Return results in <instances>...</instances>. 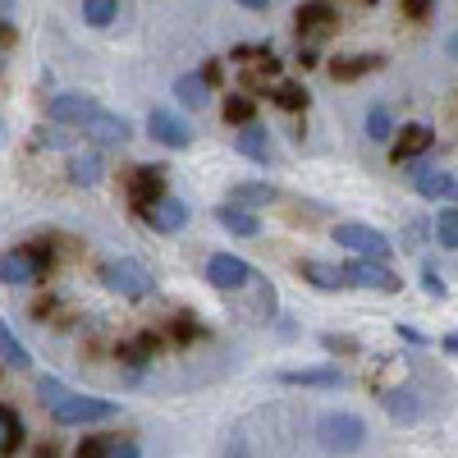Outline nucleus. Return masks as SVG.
<instances>
[{"instance_id":"obj_52","label":"nucleus","mask_w":458,"mask_h":458,"mask_svg":"<svg viewBox=\"0 0 458 458\" xmlns=\"http://www.w3.org/2000/svg\"><path fill=\"white\" fill-rule=\"evenodd\" d=\"M0 138H5V120H0Z\"/></svg>"},{"instance_id":"obj_1","label":"nucleus","mask_w":458,"mask_h":458,"mask_svg":"<svg viewBox=\"0 0 458 458\" xmlns=\"http://www.w3.org/2000/svg\"><path fill=\"white\" fill-rule=\"evenodd\" d=\"M317 440L330 454H353V449L367 445V422L353 417V412H326L317 422Z\"/></svg>"},{"instance_id":"obj_48","label":"nucleus","mask_w":458,"mask_h":458,"mask_svg":"<svg viewBox=\"0 0 458 458\" xmlns=\"http://www.w3.org/2000/svg\"><path fill=\"white\" fill-rule=\"evenodd\" d=\"M445 353H458V335H445Z\"/></svg>"},{"instance_id":"obj_15","label":"nucleus","mask_w":458,"mask_h":458,"mask_svg":"<svg viewBox=\"0 0 458 458\" xmlns=\"http://www.w3.org/2000/svg\"><path fill=\"white\" fill-rule=\"evenodd\" d=\"M147 225L157 229V234H179V229L188 225V207H183L179 198H170V193H165L157 207L147 211Z\"/></svg>"},{"instance_id":"obj_10","label":"nucleus","mask_w":458,"mask_h":458,"mask_svg":"<svg viewBox=\"0 0 458 458\" xmlns=\"http://www.w3.org/2000/svg\"><path fill=\"white\" fill-rule=\"evenodd\" d=\"M257 276H252V266L243 257H229V252H216L207 261V284L225 289V293H234V289H248Z\"/></svg>"},{"instance_id":"obj_5","label":"nucleus","mask_w":458,"mask_h":458,"mask_svg":"<svg viewBox=\"0 0 458 458\" xmlns=\"http://www.w3.org/2000/svg\"><path fill=\"white\" fill-rule=\"evenodd\" d=\"M147 133L157 138L161 147H170V151L193 147V124H188L179 110H170V106H157V110L147 114Z\"/></svg>"},{"instance_id":"obj_18","label":"nucleus","mask_w":458,"mask_h":458,"mask_svg":"<svg viewBox=\"0 0 458 458\" xmlns=\"http://www.w3.org/2000/svg\"><path fill=\"white\" fill-rule=\"evenodd\" d=\"M174 101L188 106V110H207L211 106V83L202 73H179L174 79Z\"/></svg>"},{"instance_id":"obj_38","label":"nucleus","mask_w":458,"mask_h":458,"mask_svg":"<svg viewBox=\"0 0 458 458\" xmlns=\"http://www.w3.org/2000/svg\"><path fill=\"white\" fill-rule=\"evenodd\" d=\"M321 344H326L330 353H353V349H358V344H353L349 335H321Z\"/></svg>"},{"instance_id":"obj_31","label":"nucleus","mask_w":458,"mask_h":458,"mask_svg":"<svg viewBox=\"0 0 458 458\" xmlns=\"http://www.w3.org/2000/svg\"><path fill=\"white\" fill-rule=\"evenodd\" d=\"M114 14H120V0H83V19L92 28H110Z\"/></svg>"},{"instance_id":"obj_34","label":"nucleus","mask_w":458,"mask_h":458,"mask_svg":"<svg viewBox=\"0 0 458 458\" xmlns=\"http://www.w3.org/2000/svg\"><path fill=\"white\" fill-rule=\"evenodd\" d=\"M110 449H114L110 440H101V436H88L79 449H73V458H110Z\"/></svg>"},{"instance_id":"obj_4","label":"nucleus","mask_w":458,"mask_h":458,"mask_svg":"<svg viewBox=\"0 0 458 458\" xmlns=\"http://www.w3.org/2000/svg\"><path fill=\"white\" fill-rule=\"evenodd\" d=\"M335 243L358 252V257H376V261H390V252H394L390 234H380V229H371V225H358V220L335 225Z\"/></svg>"},{"instance_id":"obj_25","label":"nucleus","mask_w":458,"mask_h":458,"mask_svg":"<svg viewBox=\"0 0 458 458\" xmlns=\"http://www.w3.org/2000/svg\"><path fill=\"white\" fill-rule=\"evenodd\" d=\"M252 120H257V101H252L248 92H229V101H225V124L243 129V124H252Z\"/></svg>"},{"instance_id":"obj_21","label":"nucleus","mask_w":458,"mask_h":458,"mask_svg":"<svg viewBox=\"0 0 458 458\" xmlns=\"http://www.w3.org/2000/svg\"><path fill=\"white\" fill-rule=\"evenodd\" d=\"M284 386H312V390H335L339 386V367H302V371H280Z\"/></svg>"},{"instance_id":"obj_22","label":"nucleus","mask_w":458,"mask_h":458,"mask_svg":"<svg viewBox=\"0 0 458 458\" xmlns=\"http://www.w3.org/2000/svg\"><path fill=\"white\" fill-rule=\"evenodd\" d=\"M280 193H276V183H234L229 188V202H239V207H271Z\"/></svg>"},{"instance_id":"obj_14","label":"nucleus","mask_w":458,"mask_h":458,"mask_svg":"<svg viewBox=\"0 0 458 458\" xmlns=\"http://www.w3.org/2000/svg\"><path fill=\"white\" fill-rule=\"evenodd\" d=\"M69 183H79V188H97L106 179V161H101V151H69V165H64Z\"/></svg>"},{"instance_id":"obj_42","label":"nucleus","mask_w":458,"mask_h":458,"mask_svg":"<svg viewBox=\"0 0 458 458\" xmlns=\"http://www.w3.org/2000/svg\"><path fill=\"white\" fill-rule=\"evenodd\" d=\"M298 64L302 69H317V51L312 47H298Z\"/></svg>"},{"instance_id":"obj_50","label":"nucleus","mask_w":458,"mask_h":458,"mask_svg":"<svg viewBox=\"0 0 458 458\" xmlns=\"http://www.w3.org/2000/svg\"><path fill=\"white\" fill-rule=\"evenodd\" d=\"M0 445H5V422H0Z\"/></svg>"},{"instance_id":"obj_9","label":"nucleus","mask_w":458,"mask_h":458,"mask_svg":"<svg viewBox=\"0 0 458 458\" xmlns=\"http://www.w3.org/2000/svg\"><path fill=\"white\" fill-rule=\"evenodd\" d=\"M97 110H101V106H97L92 97H83V92H55V97L47 101L51 124H64V129H83Z\"/></svg>"},{"instance_id":"obj_6","label":"nucleus","mask_w":458,"mask_h":458,"mask_svg":"<svg viewBox=\"0 0 458 458\" xmlns=\"http://www.w3.org/2000/svg\"><path fill=\"white\" fill-rule=\"evenodd\" d=\"M344 276H349V289H380V293H399L403 280L390 271L386 261H376V257H358L344 266Z\"/></svg>"},{"instance_id":"obj_47","label":"nucleus","mask_w":458,"mask_h":458,"mask_svg":"<svg viewBox=\"0 0 458 458\" xmlns=\"http://www.w3.org/2000/svg\"><path fill=\"white\" fill-rule=\"evenodd\" d=\"M239 5H243V10H266L271 0H239Z\"/></svg>"},{"instance_id":"obj_27","label":"nucleus","mask_w":458,"mask_h":458,"mask_svg":"<svg viewBox=\"0 0 458 458\" xmlns=\"http://www.w3.org/2000/svg\"><path fill=\"white\" fill-rule=\"evenodd\" d=\"M436 243H440L445 252L458 248V202H445V211L436 216Z\"/></svg>"},{"instance_id":"obj_17","label":"nucleus","mask_w":458,"mask_h":458,"mask_svg":"<svg viewBox=\"0 0 458 458\" xmlns=\"http://www.w3.org/2000/svg\"><path fill=\"white\" fill-rule=\"evenodd\" d=\"M293 23H298V32H330L335 28V5L330 0H302V5L293 10Z\"/></svg>"},{"instance_id":"obj_26","label":"nucleus","mask_w":458,"mask_h":458,"mask_svg":"<svg viewBox=\"0 0 458 458\" xmlns=\"http://www.w3.org/2000/svg\"><path fill=\"white\" fill-rule=\"evenodd\" d=\"M380 403L390 408L394 422H417V412H422V408H417V399H412V390H386V394H380Z\"/></svg>"},{"instance_id":"obj_45","label":"nucleus","mask_w":458,"mask_h":458,"mask_svg":"<svg viewBox=\"0 0 458 458\" xmlns=\"http://www.w3.org/2000/svg\"><path fill=\"white\" fill-rule=\"evenodd\" d=\"M5 42H14V23L0 19V47H5Z\"/></svg>"},{"instance_id":"obj_19","label":"nucleus","mask_w":458,"mask_h":458,"mask_svg":"<svg viewBox=\"0 0 458 458\" xmlns=\"http://www.w3.org/2000/svg\"><path fill=\"white\" fill-rule=\"evenodd\" d=\"M234 151L248 157V161H257V165H266V161H271V133L257 129V124H243L239 138H234Z\"/></svg>"},{"instance_id":"obj_39","label":"nucleus","mask_w":458,"mask_h":458,"mask_svg":"<svg viewBox=\"0 0 458 458\" xmlns=\"http://www.w3.org/2000/svg\"><path fill=\"white\" fill-rule=\"evenodd\" d=\"M431 10H436V0H403L408 19H431Z\"/></svg>"},{"instance_id":"obj_41","label":"nucleus","mask_w":458,"mask_h":458,"mask_svg":"<svg viewBox=\"0 0 458 458\" xmlns=\"http://www.w3.org/2000/svg\"><path fill=\"white\" fill-rule=\"evenodd\" d=\"M394 330H399L403 344H412V349H422V344H427V335H422V330H412V326H394Z\"/></svg>"},{"instance_id":"obj_11","label":"nucleus","mask_w":458,"mask_h":458,"mask_svg":"<svg viewBox=\"0 0 458 458\" xmlns=\"http://www.w3.org/2000/svg\"><path fill=\"white\" fill-rule=\"evenodd\" d=\"M83 138H92L97 147H124L133 138V124L124 120V114H114V110H97L92 120L83 124Z\"/></svg>"},{"instance_id":"obj_28","label":"nucleus","mask_w":458,"mask_h":458,"mask_svg":"<svg viewBox=\"0 0 458 458\" xmlns=\"http://www.w3.org/2000/svg\"><path fill=\"white\" fill-rule=\"evenodd\" d=\"M151 358H157V335H138V339L120 344V362H129V367H142Z\"/></svg>"},{"instance_id":"obj_16","label":"nucleus","mask_w":458,"mask_h":458,"mask_svg":"<svg viewBox=\"0 0 458 458\" xmlns=\"http://www.w3.org/2000/svg\"><path fill=\"white\" fill-rule=\"evenodd\" d=\"M298 271H302V280H308L312 289H321V293L349 289V276H344V266H330V261H302Z\"/></svg>"},{"instance_id":"obj_8","label":"nucleus","mask_w":458,"mask_h":458,"mask_svg":"<svg viewBox=\"0 0 458 458\" xmlns=\"http://www.w3.org/2000/svg\"><path fill=\"white\" fill-rule=\"evenodd\" d=\"M47 276V266L37 261V252H32V243H23V248H10V252H0V284H37Z\"/></svg>"},{"instance_id":"obj_40","label":"nucleus","mask_w":458,"mask_h":458,"mask_svg":"<svg viewBox=\"0 0 458 458\" xmlns=\"http://www.w3.org/2000/svg\"><path fill=\"white\" fill-rule=\"evenodd\" d=\"M422 289H427L431 298H445V284H440V276L431 271V266H427V271H422Z\"/></svg>"},{"instance_id":"obj_36","label":"nucleus","mask_w":458,"mask_h":458,"mask_svg":"<svg viewBox=\"0 0 458 458\" xmlns=\"http://www.w3.org/2000/svg\"><path fill=\"white\" fill-rule=\"evenodd\" d=\"M193 335H202V326H198L193 317H174V339H179V344H188Z\"/></svg>"},{"instance_id":"obj_24","label":"nucleus","mask_w":458,"mask_h":458,"mask_svg":"<svg viewBox=\"0 0 458 458\" xmlns=\"http://www.w3.org/2000/svg\"><path fill=\"white\" fill-rule=\"evenodd\" d=\"M408 183H412L422 198H449V183H454V174L431 165V170H422V174H417V179H408Z\"/></svg>"},{"instance_id":"obj_7","label":"nucleus","mask_w":458,"mask_h":458,"mask_svg":"<svg viewBox=\"0 0 458 458\" xmlns=\"http://www.w3.org/2000/svg\"><path fill=\"white\" fill-rule=\"evenodd\" d=\"M165 198V170L161 165H138V170H129V207L133 211H151Z\"/></svg>"},{"instance_id":"obj_30","label":"nucleus","mask_w":458,"mask_h":458,"mask_svg":"<svg viewBox=\"0 0 458 458\" xmlns=\"http://www.w3.org/2000/svg\"><path fill=\"white\" fill-rule=\"evenodd\" d=\"M362 129H367V138H371V142H390V138H394V120H390V110H386V106H371Z\"/></svg>"},{"instance_id":"obj_32","label":"nucleus","mask_w":458,"mask_h":458,"mask_svg":"<svg viewBox=\"0 0 458 458\" xmlns=\"http://www.w3.org/2000/svg\"><path fill=\"white\" fill-rule=\"evenodd\" d=\"M431 229H436V225H431V220H422V216L408 220V229H403V248H408V252H412V248H422V243L431 239Z\"/></svg>"},{"instance_id":"obj_12","label":"nucleus","mask_w":458,"mask_h":458,"mask_svg":"<svg viewBox=\"0 0 458 458\" xmlns=\"http://www.w3.org/2000/svg\"><path fill=\"white\" fill-rule=\"evenodd\" d=\"M431 142H436L431 124H408V129H399V133L390 138V161L403 165V161H412V157H427Z\"/></svg>"},{"instance_id":"obj_29","label":"nucleus","mask_w":458,"mask_h":458,"mask_svg":"<svg viewBox=\"0 0 458 458\" xmlns=\"http://www.w3.org/2000/svg\"><path fill=\"white\" fill-rule=\"evenodd\" d=\"M271 101L293 114V110H308L312 97H308V88H302V83H276V88H271Z\"/></svg>"},{"instance_id":"obj_44","label":"nucleus","mask_w":458,"mask_h":458,"mask_svg":"<svg viewBox=\"0 0 458 458\" xmlns=\"http://www.w3.org/2000/svg\"><path fill=\"white\" fill-rule=\"evenodd\" d=\"M110 458H142L138 445H120V449H110Z\"/></svg>"},{"instance_id":"obj_37","label":"nucleus","mask_w":458,"mask_h":458,"mask_svg":"<svg viewBox=\"0 0 458 458\" xmlns=\"http://www.w3.org/2000/svg\"><path fill=\"white\" fill-rule=\"evenodd\" d=\"M69 138H64V124H55V129H37V147H64Z\"/></svg>"},{"instance_id":"obj_49","label":"nucleus","mask_w":458,"mask_h":458,"mask_svg":"<svg viewBox=\"0 0 458 458\" xmlns=\"http://www.w3.org/2000/svg\"><path fill=\"white\" fill-rule=\"evenodd\" d=\"M445 202H458V179L449 183V198H445Z\"/></svg>"},{"instance_id":"obj_13","label":"nucleus","mask_w":458,"mask_h":458,"mask_svg":"<svg viewBox=\"0 0 458 458\" xmlns=\"http://www.w3.org/2000/svg\"><path fill=\"white\" fill-rule=\"evenodd\" d=\"M216 225L225 229V234H234V239H257V234H261L257 211H252V207H239V202L216 207Z\"/></svg>"},{"instance_id":"obj_3","label":"nucleus","mask_w":458,"mask_h":458,"mask_svg":"<svg viewBox=\"0 0 458 458\" xmlns=\"http://www.w3.org/2000/svg\"><path fill=\"white\" fill-rule=\"evenodd\" d=\"M120 412L110 399H92V394H64L55 408H51V417L60 427H92V422H110V417Z\"/></svg>"},{"instance_id":"obj_23","label":"nucleus","mask_w":458,"mask_h":458,"mask_svg":"<svg viewBox=\"0 0 458 458\" xmlns=\"http://www.w3.org/2000/svg\"><path fill=\"white\" fill-rule=\"evenodd\" d=\"M0 358H5L14 371H28V367H32V353L23 349V339H19L5 321H0Z\"/></svg>"},{"instance_id":"obj_51","label":"nucleus","mask_w":458,"mask_h":458,"mask_svg":"<svg viewBox=\"0 0 458 458\" xmlns=\"http://www.w3.org/2000/svg\"><path fill=\"white\" fill-rule=\"evenodd\" d=\"M362 5H380V0H362Z\"/></svg>"},{"instance_id":"obj_33","label":"nucleus","mask_w":458,"mask_h":458,"mask_svg":"<svg viewBox=\"0 0 458 458\" xmlns=\"http://www.w3.org/2000/svg\"><path fill=\"white\" fill-rule=\"evenodd\" d=\"M64 394H69V390L60 386V380H51V376H42V380H37V399H42L47 408H55V403H60Z\"/></svg>"},{"instance_id":"obj_35","label":"nucleus","mask_w":458,"mask_h":458,"mask_svg":"<svg viewBox=\"0 0 458 458\" xmlns=\"http://www.w3.org/2000/svg\"><path fill=\"white\" fill-rule=\"evenodd\" d=\"M19 449H23V422L14 417V422L5 427V445H0V458H14Z\"/></svg>"},{"instance_id":"obj_46","label":"nucleus","mask_w":458,"mask_h":458,"mask_svg":"<svg viewBox=\"0 0 458 458\" xmlns=\"http://www.w3.org/2000/svg\"><path fill=\"white\" fill-rule=\"evenodd\" d=\"M445 51H449V60H458V28L445 37Z\"/></svg>"},{"instance_id":"obj_2","label":"nucleus","mask_w":458,"mask_h":458,"mask_svg":"<svg viewBox=\"0 0 458 458\" xmlns=\"http://www.w3.org/2000/svg\"><path fill=\"white\" fill-rule=\"evenodd\" d=\"M101 284L114 289L120 298H147L151 289H157V276H151L142 261L120 257V261H106V266H101Z\"/></svg>"},{"instance_id":"obj_43","label":"nucleus","mask_w":458,"mask_h":458,"mask_svg":"<svg viewBox=\"0 0 458 458\" xmlns=\"http://www.w3.org/2000/svg\"><path fill=\"white\" fill-rule=\"evenodd\" d=\"M202 79H207L211 88L220 83V60H207V69H202Z\"/></svg>"},{"instance_id":"obj_20","label":"nucleus","mask_w":458,"mask_h":458,"mask_svg":"<svg viewBox=\"0 0 458 458\" xmlns=\"http://www.w3.org/2000/svg\"><path fill=\"white\" fill-rule=\"evenodd\" d=\"M386 60L380 55H344V60H330V79L335 83H358V79H367L371 69H380Z\"/></svg>"}]
</instances>
